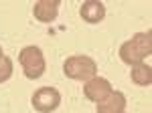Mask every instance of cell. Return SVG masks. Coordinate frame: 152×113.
<instances>
[{"mask_svg": "<svg viewBox=\"0 0 152 113\" xmlns=\"http://www.w3.org/2000/svg\"><path fill=\"white\" fill-rule=\"evenodd\" d=\"M118 55L122 59V63H126L130 67H134L138 63H144V59L152 55V30L136 33L130 41L122 43Z\"/></svg>", "mask_w": 152, "mask_h": 113, "instance_id": "obj_1", "label": "cell"}, {"mask_svg": "<svg viewBox=\"0 0 152 113\" xmlns=\"http://www.w3.org/2000/svg\"><path fill=\"white\" fill-rule=\"evenodd\" d=\"M63 73H65V77H69L73 81L87 83L89 79L97 77V63L87 55H73L65 59Z\"/></svg>", "mask_w": 152, "mask_h": 113, "instance_id": "obj_2", "label": "cell"}, {"mask_svg": "<svg viewBox=\"0 0 152 113\" xmlns=\"http://www.w3.org/2000/svg\"><path fill=\"white\" fill-rule=\"evenodd\" d=\"M18 63H20V67H23L24 77L31 79V81L43 77L45 71H47L45 55H43V51H41L39 46H35V45L24 46L23 51L18 53Z\"/></svg>", "mask_w": 152, "mask_h": 113, "instance_id": "obj_3", "label": "cell"}, {"mask_svg": "<svg viewBox=\"0 0 152 113\" xmlns=\"http://www.w3.org/2000/svg\"><path fill=\"white\" fill-rule=\"evenodd\" d=\"M33 107L41 113H51L61 105V93L55 87H41L33 93Z\"/></svg>", "mask_w": 152, "mask_h": 113, "instance_id": "obj_4", "label": "cell"}, {"mask_svg": "<svg viewBox=\"0 0 152 113\" xmlns=\"http://www.w3.org/2000/svg\"><path fill=\"white\" fill-rule=\"evenodd\" d=\"M114 91V87H112V83L105 79V77H94V79H89L87 83H83V95L89 99V101H94L95 105L97 103H102Z\"/></svg>", "mask_w": 152, "mask_h": 113, "instance_id": "obj_5", "label": "cell"}, {"mask_svg": "<svg viewBox=\"0 0 152 113\" xmlns=\"http://www.w3.org/2000/svg\"><path fill=\"white\" fill-rule=\"evenodd\" d=\"M59 6H61V0H39L33 6V14L43 24L55 22V18L59 16Z\"/></svg>", "mask_w": 152, "mask_h": 113, "instance_id": "obj_6", "label": "cell"}, {"mask_svg": "<svg viewBox=\"0 0 152 113\" xmlns=\"http://www.w3.org/2000/svg\"><path fill=\"white\" fill-rule=\"evenodd\" d=\"M79 14L87 24H99L105 18V6L99 0H87V2L81 4Z\"/></svg>", "mask_w": 152, "mask_h": 113, "instance_id": "obj_7", "label": "cell"}, {"mask_svg": "<svg viewBox=\"0 0 152 113\" xmlns=\"http://www.w3.org/2000/svg\"><path fill=\"white\" fill-rule=\"evenodd\" d=\"M126 105V95L122 91H112L102 103H97V113H124Z\"/></svg>", "mask_w": 152, "mask_h": 113, "instance_id": "obj_8", "label": "cell"}, {"mask_svg": "<svg viewBox=\"0 0 152 113\" xmlns=\"http://www.w3.org/2000/svg\"><path fill=\"white\" fill-rule=\"evenodd\" d=\"M130 77H132V83H136L138 87H150L152 85V67L146 65V63H138V65L132 67Z\"/></svg>", "mask_w": 152, "mask_h": 113, "instance_id": "obj_9", "label": "cell"}, {"mask_svg": "<svg viewBox=\"0 0 152 113\" xmlns=\"http://www.w3.org/2000/svg\"><path fill=\"white\" fill-rule=\"evenodd\" d=\"M14 73V63H12L10 56H4L0 61V83H6Z\"/></svg>", "mask_w": 152, "mask_h": 113, "instance_id": "obj_10", "label": "cell"}, {"mask_svg": "<svg viewBox=\"0 0 152 113\" xmlns=\"http://www.w3.org/2000/svg\"><path fill=\"white\" fill-rule=\"evenodd\" d=\"M4 56H6V55H4V51H2V46H0V61H2Z\"/></svg>", "mask_w": 152, "mask_h": 113, "instance_id": "obj_11", "label": "cell"}]
</instances>
